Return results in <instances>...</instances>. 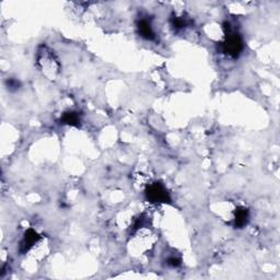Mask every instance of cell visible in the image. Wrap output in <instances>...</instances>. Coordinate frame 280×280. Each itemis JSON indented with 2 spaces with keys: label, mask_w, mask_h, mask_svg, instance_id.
Masks as SVG:
<instances>
[{
  "label": "cell",
  "mask_w": 280,
  "mask_h": 280,
  "mask_svg": "<svg viewBox=\"0 0 280 280\" xmlns=\"http://www.w3.org/2000/svg\"><path fill=\"white\" fill-rule=\"evenodd\" d=\"M36 62H38L40 69L50 80H54L61 70V64H59L56 55L47 46H41L39 48Z\"/></svg>",
  "instance_id": "cell-1"
},
{
  "label": "cell",
  "mask_w": 280,
  "mask_h": 280,
  "mask_svg": "<svg viewBox=\"0 0 280 280\" xmlns=\"http://www.w3.org/2000/svg\"><path fill=\"white\" fill-rule=\"evenodd\" d=\"M226 29L227 33L226 36H224L223 42L221 43L222 52L226 54L227 56L237 58L238 57V55L242 53L243 48H244V42H243L241 34L236 30L231 29L230 23H227Z\"/></svg>",
  "instance_id": "cell-2"
},
{
  "label": "cell",
  "mask_w": 280,
  "mask_h": 280,
  "mask_svg": "<svg viewBox=\"0 0 280 280\" xmlns=\"http://www.w3.org/2000/svg\"><path fill=\"white\" fill-rule=\"evenodd\" d=\"M146 197L150 203L154 204H167L171 199L167 187L161 183H153L147 187Z\"/></svg>",
  "instance_id": "cell-3"
},
{
  "label": "cell",
  "mask_w": 280,
  "mask_h": 280,
  "mask_svg": "<svg viewBox=\"0 0 280 280\" xmlns=\"http://www.w3.org/2000/svg\"><path fill=\"white\" fill-rule=\"evenodd\" d=\"M137 30H138V33L142 39L152 41L155 38L152 23H151L150 20L146 19V18H141V19L137 21Z\"/></svg>",
  "instance_id": "cell-4"
},
{
  "label": "cell",
  "mask_w": 280,
  "mask_h": 280,
  "mask_svg": "<svg viewBox=\"0 0 280 280\" xmlns=\"http://www.w3.org/2000/svg\"><path fill=\"white\" fill-rule=\"evenodd\" d=\"M39 241H40V236L38 234V232L33 230V229H29V230L24 233L23 240L21 242L22 251L26 253L27 251L33 247V245L38 244Z\"/></svg>",
  "instance_id": "cell-5"
},
{
  "label": "cell",
  "mask_w": 280,
  "mask_h": 280,
  "mask_svg": "<svg viewBox=\"0 0 280 280\" xmlns=\"http://www.w3.org/2000/svg\"><path fill=\"white\" fill-rule=\"evenodd\" d=\"M250 214L249 210L244 207L237 208L234 213V227L236 228H243L246 226L247 222H249Z\"/></svg>",
  "instance_id": "cell-6"
},
{
  "label": "cell",
  "mask_w": 280,
  "mask_h": 280,
  "mask_svg": "<svg viewBox=\"0 0 280 280\" xmlns=\"http://www.w3.org/2000/svg\"><path fill=\"white\" fill-rule=\"evenodd\" d=\"M191 24V20L185 16H173L171 18V25L176 32L183 31Z\"/></svg>",
  "instance_id": "cell-7"
},
{
  "label": "cell",
  "mask_w": 280,
  "mask_h": 280,
  "mask_svg": "<svg viewBox=\"0 0 280 280\" xmlns=\"http://www.w3.org/2000/svg\"><path fill=\"white\" fill-rule=\"evenodd\" d=\"M62 123L69 126H79L81 123V117L78 112L69 111L64 113V115L62 117Z\"/></svg>",
  "instance_id": "cell-8"
}]
</instances>
